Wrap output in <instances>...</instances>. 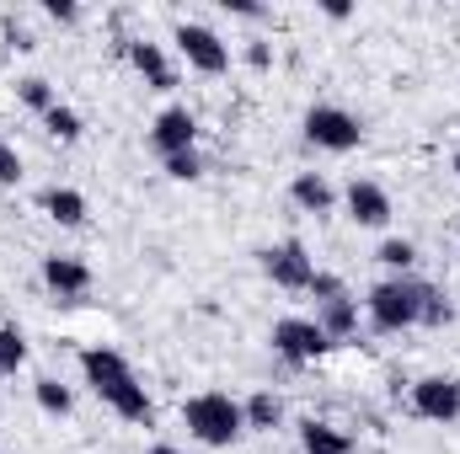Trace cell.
<instances>
[{
    "label": "cell",
    "mask_w": 460,
    "mask_h": 454,
    "mask_svg": "<svg viewBox=\"0 0 460 454\" xmlns=\"http://www.w3.org/2000/svg\"><path fill=\"white\" fill-rule=\"evenodd\" d=\"M199 144V118L188 113V108H166V113L155 118V128H150V150L166 161V155H182V150H193Z\"/></svg>",
    "instance_id": "cell-9"
},
{
    "label": "cell",
    "mask_w": 460,
    "mask_h": 454,
    "mask_svg": "<svg viewBox=\"0 0 460 454\" xmlns=\"http://www.w3.org/2000/svg\"><path fill=\"white\" fill-rule=\"evenodd\" d=\"M364 310H369V327L375 332H407V327H418V284L412 278H385V284H375L369 289V300H364Z\"/></svg>",
    "instance_id": "cell-2"
},
{
    "label": "cell",
    "mask_w": 460,
    "mask_h": 454,
    "mask_svg": "<svg viewBox=\"0 0 460 454\" xmlns=\"http://www.w3.org/2000/svg\"><path fill=\"white\" fill-rule=\"evenodd\" d=\"M241 417H246V428H257V433H273V428L284 423V401H279L273 390H257L252 401H241Z\"/></svg>",
    "instance_id": "cell-17"
},
{
    "label": "cell",
    "mask_w": 460,
    "mask_h": 454,
    "mask_svg": "<svg viewBox=\"0 0 460 454\" xmlns=\"http://www.w3.org/2000/svg\"><path fill=\"white\" fill-rule=\"evenodd\" d=\"M16 182H22V155L0 139V188H16Z\"/></svg>",
    "instance_id": "cell-27"
},
{
    "label": "cell",
    "mask_w": 460,
    "mask_h": 454,
    "mask_svg": "<svg viewBox=\"0 0 460 454\" xmlns=\"http://www.w3.org/2000/svg\"><path fill=\"white\" fill-rule=\"evenodd\" d=\"M300 444H305V454H353V433L311 417V423H300Z\"/></svg>",
    "instance_id": "cell-16"
},
{
    "label": "cell",
    "mask_w": 460,
    "mask_h": 454,
    "mask_svg": "<svg viewBox=\"0 0 460 454\" xmlns=\"http://www.w3.org/2000/svg\"><path fill=\"white\" fill-rule=\"evenodd\" d=\"M182 423L199 444L209 450H230L241 433H246V417H241V401H230L226 390H204L193 401H182Z\"/></svg>",
    "instance_id": "cell-1"
},
{
    "label": "cell",
    "mask_w": 460,
    "mask_h": 454,
    "mask_svg": "<svg viewBox=\"0 0 460 454\" xmlns=\"http://www.w3.org/2000/svg\"><path fill=\"white\" fill-rule=\"evenodd\" d=\"M102 401L113 406L123 423H145V428L155 423V401H150V390H145L134 374H128V380H118L113 390H102Z\"/></svg>",
    "instance_id": "cell-13"
},
{
    "label": "cell",
    "mask_w": 460,
    "mask_h": 454,
    "mask_svg": "<svg viewBox=\"0 0 460 454\" xmlns=\"http://www.w3.org/2000/svg\"><path fill=\"white\" fill-rule=\"evenodd\" d=\"M450 321H456V305L434 284H418V327H450Z\"/></svg>",
    "instance_id": "cell-19"
},
{
    "label": "cell",
    "mask_w": 460,
    "mask_h": 454,
    "mask_svg": "<svg viewBox=\"0 0 460 454\" xmlns=\"http://www.w3.org/2000/svg\"><path fill=\"white\" fill-rule=\"evenodd\" d=\"M123 54H128V65L145 75V86H150V92H177V70L166 65L161 43H150V38H128V43H123Z\"/></svg>",
    "instance_id": "cell-10"
},
{
    "label": "cell",
    "mask_w": 460,
    "mask_h": 454,
    "mask_svg": "<svg viewBox=\"0 0 460 454\" xmlns=\"http://www.w3.org/2000/svg\"><path fill=\"white\" fill-rule=\"evenodd\" d=\"M289 198H295L305 214H327V209H332V182H327L322 171H300V177L289 182Z\"/></svg>",
    "instance_id": "cell-15"
},
{
    "label": "cell",
    "mask_w": 460,
    "mask_h": 454,
    "mask_svg": "<svg viewBox=\"0 0 460 454\" xmlns=\"http://www.w3.org/2000/svg\"><path fill=\"white\" fill-rule=\"evenodd\" d=\"M230 11H235V16H262V5H257V0H230Z\"/></svg>",
    "instance_id": "cell-31"
},
{
    "label": "cell",
    "mask_w": 460,
    "mask_h": 454,
    "mask_svg": "<svg viewBox=\"0 0 460 454\" xmlns=\"http://www.w3.org/2000/svg\"><path fill=\"white\" fill-rule=\"evenodd\" d=\"M327 347H332V337H327L316 321H305V316H284V321L273 327V353H279L284 363H316Z\"/></svg>",
    "instance_id": "cell-5"
},
{
    "label": "cell",
    "mask_w": 460,
    "mask_h": 454,
    "mask_svg": "<svg viewBox=\"0 0 460 454\" xmlns=\"http://www.w3.org/2000/svg\"><path fill=\"white\" fill-rule=\"evenodd\" d=\"M22 363H27V337H22L16 321H5L0 327V374H16Z\"/></svg>",
    "instance_id": "cell-21"
},
{
    "label": "cell",
    "mask_w": 460,
    "mask_h": 454,
    "mask_svg": "<svg viewBox=\"0 0 460 454\" xmlns=\"http://www.w3.org/2000/svg\"><path fill=\"white\" fill-rule=\"evenodd\" d=\"M43 284L59 294V300H81L92 289V267L81 257H43Z\"/></svg>",
    "instance_id": "cell-11"
},
{
    "label": "cell",
    "mask_w": 460,
    "mask_h": 454,
    "mask_svg": "<svg viewBox=\"0 0 460 454\" xmlns=\"http://www.w3.org/2000/svg\"><path fill=\"white\" fill-rule=\"evenodd\" d=\"M322 11H327V16H332V22H348V16H353V5H348V0H327V5H322Z\"/></svg>",
    "instance_id": "cell-30"
},
{
    "label": "cell",
    "mask_w": 460,
    "mask_h": 454,
    "mask_svg": "<svg viewBox=\"0 0 460 454\" xmlns=\"http://www.w3.org/2000/svg\"><path fill=\"white\" fill-rule=\"evenodd\" d=\"M262 273H268L279 289L305 294V289H311V278H316V262H311V251H305L300 240H279V246H268V251H262Z\"/></svg>",
    "instance_id": "cell-6"
},
{
    "label": "cell",
    "mask_w": 460,
    "mask_h": 454,
    "mask_svg": "<svg viewBox=\"0 0 460 454\" xmlns=\"http://www.w3.org/2000/svg\"><path fill=\"white\" fill-rule=\"evenodd\" d=\"M43 11H49L54 22H75V16H81V5H75V0H49Z\"/></svg>",
    "instance_id": "cell-29"
},
{
    "label": "cell",
    "mask_w": 460,
    "mask_h": 454,
    "mask_svg": "<svg viewBox=\"0 0 460 454\" xmlns=\"http://www.w3.org/2000/svg\"><path fill=\"white\" fill-rule=\"evenodd\" d=\"M305 294H316V305H327V300H343L348 289H343V278H338V273H316Z\"/></svg>",
    "instance_id": "cell-26"
},
{
    "label": "cell",
    "mask_w": 460,
    "mask_h": 454,
    "mask_svg": "<svg viewBox=\"0 0 460 454\" xmlns=\"http://www.w3.org/2000/svg\"><path fill=\"white\" fill-rule=\"evenodd\" d=\"M81 374H86V385L102 396V390H113L118 380H128L134 369H128V358H123L118 347H86V353H81Z\"/></svg>",
    "instance_id": "cell-12"
},
{
    "label": "cell",
    "mask_w": 460,
    "mask_h": 454,
    "mask_svg": "<svg viewBox=\"0 0 460 454\" xmlns=\"http://www.w3.org/2000/svg\"><path fill=\"white\" fill-rule=\"evenodd\" d=\"M43 128H49V134H54L59 144H75V139L86 134V128H81V113H75V108H65V102L43 113Z\"/></svg>",
    "instance_id": "cell-22"
},
{
    "label": "cell",
    "mask_w": 460,
    "mask_h": 454,
    "mask_svg": "<svg viewBox=\"0 0 460 454\" xmlns=\"http://www.w3.org/2000/svg\"><path fill=\"white\" fill-rule=\"evenodd\" d=\"M32 396H38V406L49 412V417H70V406H75V396H70V385H59V380H38L32 385Z\"/></svg>",
    "instance_id": "cell-20"
},
{
    "label": "cell",
    "mask_w": 460,
    "mask_h": 454,
    "mask_svg": "<svg viewBox=\"0 0 460 454\" xmlns=\"http://www.w3.org/2000/svg\"><path fill=\"white\" fill-rule=\"evenodd\" d=\"M246 65L252 70H273V48L268 43H246Z\"/></svg>",
    "instance_id": "cell-28"
},
{
    "label": "cell",
    "mask_w": 460,
    "mask_h": 454,
    "mask_svg": "<svg viewBox=\"0 0 460 454\" xmlns=\"http://www.w3.org/2000/svg\"><path fill=\"white\" fill-rule=\"evenodd\" d=\"M316 327H322L332 342L353 337V332H358V305H353L348 294H343V300H327V305H322V316H316Z\"/></svg>",
    "instance_id": "cell-18"
},
{
    "label": "cell",
    "mask_w": 460,
    "mask_h": 454,
    "mask_svg": "<svg viewBox=\"0 0 460 454\" xmlns=\"http://www.w3.org/2000/svg\"><path fill=\"white\" fill-rule=\"evenodd\" d=\"M305 139L316 144V150H332V155H348V150H358V139H364V123L348 113V108H311L305 113Z\"/></svg>",
    "instance_id": "cell-3"
},
{
    "label": "cell",
    "mask_w": 460,
    "mask_h": 454,
    "mask_svg": "<svg viewBox=\"0 0 460 454\" xmlns=\"http://www.w3.org/2000/svg\"><path fill=\"white\" fill-rule=\"evenodd\" d=\"M450 166H456V182H460V150H456V161H450Z\"/></svg>",
    "instance_id": "cell-33"
},
{
    "label": "cell",
    "mask_w": 460,
    "mask_h": 454,
    "mask_svg": "<svg viewBox=\"0 0 460 454\" xmlns=\"http://www.w3.org/2000/svg\"><path fill=\"white\" fill-rule=\"evenodd\" d=\"M391 193L380 188V182H364V177H353L348 182V220L353 225H364V230H385L391 225Z\"/></svg>",
    "instance_id": "cell-8"
},
{
    "label": "cell",
    "mask_w": 460,
    "mask_h": 454,
    "mask_svg": "<svg viewBox=\"0 0 460 454\" xmlns=\"http://www.w3.org/2000/svg\"><path fill=\"white\" fill-rule=\"evenodd\" d=\"M16 97L32 108V113H49V108H59V97H54V86L49 81H38V75H27V81H16Z\"/></svg>",
    "instance_id": "cell-24"
},
{
    "label": "cell",
    "mask_w": 460,
    "mask_h": 454,
    "mask_svg": "<svg viewBox=\"0 0 460 454\" xmlns=\"http://www.w3.org/2000/svg\"><path fill=\"white\" fill-rule=\"evenodd\" d=\"M166 177H172V182H199V177H204V161H199V150L166 155Z\"/></svg>",
    "instance_id": "cell-25"
},
{
    "label": "cell",
    "mask_w": 460,
    "mask_h": 454,
    "mask_svg": "<svg viewBox=\"0 0 460 454\" xmlns=\"http://www.w3.org/2000/svg\"><path fill=\"white\" fill-rule=\"evenodd\" d=\"M172 43L182 48V59H188L199 75H226V70H230V48L220 43V32H215V27H204V22H182Z\"/></svg>",
    "instance_id": "cell-4"
},
{
    "label": "cell",
    "mask_w": 460,
    "mask_h": 454,
    "mask_svg": "<svg viewBox=\"0 0 460 454\" xmlns=\"http://www.w3.org/2000/svg\"><path fill=\"white\" fill-rule=\"evenodd\" d=\"M375 262L407 278V267L418 262V246H412V240H396V235H391V240H380V251H375Z\"/></svg>",
    "instance_id": "cell-23"
},
{
    "label": "cell",
    "mask_w": 460,
    "mask_h": 454,
    "mask_svg": "<svg viewBox=\"0 0 460 454\" xmlns=\"http://www.w3.org/2000/svg\"><path fill=\"white\" fill-rule=\"evenodd\" d=\"M412 412L423 423H456L460 417V380H450V374H423L412 385Z\"/></svg>",
    "instance_id": "cell-7"
},
{
    "label": "cell",
    "mask_w": 460,
    "mask_h": 454,
    "mask_svg": "<svg viewBox=\"0 0 460 454\" xmlns=\"http://www.w3.org/2000/svg\"><path fill=\"white\" fill-rule=\"evenodd\" d=\"M38 204H43V214H49L54 225H65V230H81V225H86V198H81L75 188H49Z\"/></svg>",
    "instance_id": "cell-14"
},
{
    "label": "cell",
    "mask_w": 460,
    "mask_h": 454,
    "mask_svg": "<svg viewBox=\"0 0 460 454\" xmlns=\"http://www.w3.org/2000/svg\"><path fill=\"white\" fill-rule=\"evenodd\" d=\"M150 454H182V450H177V444H155Z\"/></svg>",
    "instance_id": "cell-32"
}]
</instances>
